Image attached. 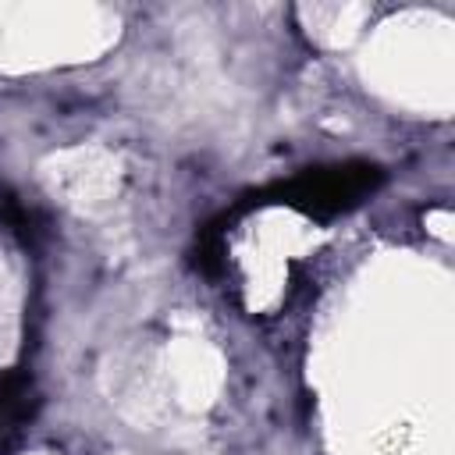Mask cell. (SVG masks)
Wrapping results in <instances>:
<instances>
[{"mask_svg":"<svg viewBox=\"0 0 455 455\" xmlns=\"http://www.w3.org/2000/svg\"><path fill=\"white\" fill-rule=\"evenodd\" d=\"M370 185V171L359 167H338V171H320V174H309L299 181V203H306L309 210H338L345 206L348 199H355L363 188Z\"/></svg>","mask_w":455,"mask_h":455,"instance_id":"cell-1","label":"cell"}]
</instances>
